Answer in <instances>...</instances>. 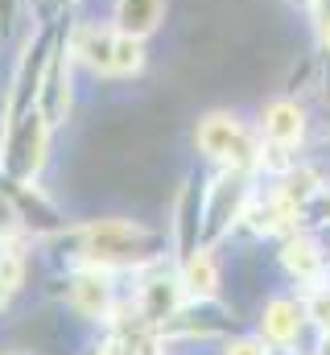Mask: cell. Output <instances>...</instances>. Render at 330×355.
<instances>
[{
    "label": "cell",
    "mask_w": 330,
    "mask_h": 355,
    "mask_svg": "<svg viewBox=\"0 0 330 355\" xmlns=\"http://www.w3.org/2000/svg\"><path fill=\"white\" fill-rule=\"evenodd\" d=\"M62 252L67 268H103V272H141V268L165 261L169 252V236L141 223V219H124V215H107V219H87L75 227H62L54 236H46Z\"/></svg>",
    "instance_id": "obj_1"
},
{
    "label": "cell",
    "mask_w": 330,
    "mask_h": 355,
    "mask_svg": "<svg viewBox=\"0 0 330 355\" xmlns=\"http://www.w3.org/2000/svg\"><path fill=\"white\" fill-rule=\"evenodd\" d=\"M194 149L202 153V162H211L215 170H252L256 174V124H248L240 112L232 107H211L198 116L194 124Z\"/></svg>",
    "instance_id": "obj_2"
},
{
    "label": "cell",
    "mask_w": 330,
    "mask_h": 355,
    "mask_svg": "<svg viewBox=\"0 0 330 355\" xmlns=\"http://www.w3.org/2000/svg\"><path fill=\"white\" fill-rule=\"evenodd\" d=\"M50 137L54 128L46 124L42 107L4 116L0 120V174L17 182H37L50 162Z\"/></svg>",
    "instance_id": "obj_3"
},
{
    "label": "cell",
    "mask_w": 330,
    "mask_h": 355,
    "mask_svg": "<svg viewBox=\"0 0 330 355\" xmlns=\"http://www.w3.org/2000/svg\"><path fill=\"white\" fill-rule=\"evenodd\" d=\"M252 190H256L252 170H215V174H207V198H202V244L207 248H219L244 223Z\"/></svg>",
    "instance_id": "obj_4"
},
{
    "label": "cell",
    "mask_w": 330,
    "mask_h": 355,
    "mask_svg": "<svg viewBox=\"0 0 330 355\" xmlns=\"http://www.w3.org/2000/svg\"><path fill=\"white\" fill-rule=\"evenodd\" d=\"M71 17L75 12H67L62 17V25H58V37H54V50H50V58H46V75H42V91H37V107H42V116H46V124L50 128H62L67 120H71V112H75V58H71Z\"/></svg>",
    "instance_id": "obj_5"
},
{
    "label": "cell",
    "mask_w": 330,
    "mask_h": 355,
    "mask_svg": "<svg viewBox=\"0 0 330 355\" xmlns=\"http://www.w3.org/2000/svg\"><path fill=\"white\" fill-rule=\"evenodd\" d=\"M202 198H207V174L190 170L173 194V207H169V232L165 236H169L173 261H182L186 252H194L202 244Z\"/></svg>",
    "instance_id": "obj_6"
},
{
    "label": "cell",
    "mask_w": 330,
    "mask_h": 355,
    "mask_svg": "<svg viewBox=\"0 0 330 355\" xmlns=\"http://www.w3.org/2000/svg\"><path fill=\"white\" fill-rule=\"evenodd\" d=\"M256 137H260V145H277V149L302 153L306 141H310V112H306V103L293 91L272 95L256 112Z\"/></svg>",
    "instance_id": "obj_7"
},
{
    "label": "cell",
    "mask_w": 330,
    "mask_h": 355,
    "mask_svg": "<svg viewBox=\"0 0 330 355\" xmlns=\"http://www.w3.org/2000/svg\"><path fill=\"white\" fill-rule=\"evenodd\" d=\"M277 261H281V268H285V277L297 281L302 289H318V285H327V277H330L327 240H322L318 232H306V227L281 236Z\"/></svg>",
    "instance_id": "obj_8"
},
{
    "label": "cell",
    "mask_w": 330,
    "mask_h": 355,
    "mask_svg": "<svg viewBox=\"0 0 330 355\" xmlns=\"http://www.w3.org/2000/svg\"><path fill=\"white\" fill-rule=\"evenodd\" d=\"M71 58L82 75L91 79H112V50H116V29L107 21H82L71 17Z\"/></svg>",
    "instance_id": "obj_9"
},
{
    "label": "cell",
    "mask_w": 330,
    "mask_h": 355,
    "mask_svg": "<svg viewBox=\"0 0 330 355\" xmlns=\"http://www.w3.org/2000/svg\"><path fill=\"white\" fill-rule=\"evenodd\" d=\"M306 302L302 297H289V293H272L264 306H260V339L272 347V352H293L302 331H306Z\"/></svg>",
    "instance_id": "obj_10"
},
{
    "label": "cell",
    "mask_w": 330,
    "mask_h": 355,
    "mask_svg": "<svg viewBox=\"0 0 330 355\" xmlns=\"http://www.w3.org/2000/svg\"><path fill=\"white\" fill-rule=\"evenodd\" d=\"M165 8H169V0H112L107 25L116 33H128V37L149 42L165 25Z\"/></svg>",
    "instance_id": "obj_11"
},
{
    "label": "cell",
    "mask_w": 330,
    "mask_h": 355,
    "mask_svg": "<svg viewBox=\"0 0 330 355\" xmlns=\"http://www.w3.org/2000/svg\"><path fill=\"white\" fill-rule=\"evenodd\" d=\"M177 268V281L186 289V297H219V285H223V268H219V257L215 248L198 244L194 252H186L182 261H173Z\"/></svg>",
    "instance_id": "obj_12"
},
{
    "label": "cell",
    "mask_w": 330,
    "mask_h": 355,
    "mask_svg": "<svg viewBox=\"0 0 330 355\" xmlns=\"http://www.w3.org/2000/svg\"><path fill=\"white\" fill-rule=\"evenodd\" d=\"M149 67V50L141 37L116 33V50H112V79H141Z\"/></svg>",
    "instance_id": "obj_13"
},
{
    "label": "cell",
    "mask_w": 330,
    "mask_h": 355,
    "mask_svg": "<svg viewBox=\"0 0 330 355\" xmlns=\"http://www.w3.org/2000/svg\"><path fill=\"white\" fill-rule=\"evenodd\" d=\"M223 355H272V347L260 339V335H240V339H227Z\"/></svg>",
    "instance_id": "obj_14"
},
{
    "label": "cell",
    "mask_w": 330,
    "mask_h": 355,
    "mask_svg": "<svg viewBox=\"0 0 330 355\" xmlns=\"http://www.w3.org/2000/svg\"><path fill=\"white\" fill-rule=\"evenodd\" d=\"M21 236V219H17V211H12V198L0 190V244H8V240H17Z\"/></svg>",
    "instance_id": "obj_15"
},
{
    "label": "cell",
    "mask_w": 330,
    "mask_h": 355,
    "mask_svg": "<svg viewBox=\"0 0 330 355\" xmlns=\"http://www.w3.org/2000/svg\"><path fill=\"white\" fill-rule=\"evenodd\" d=\"M25 4H29V0H0V33H4V37H12V33H17Z\"/></svg>",
    "instance_id": "obj_16"
},
{
    "label": "cell",
    "mask_w": 330,
    "mask_h": 355,
    "mask_svg": "<svg viewBox=\"0 0 330 355\" xmlns=\"http://www.w3.org/2000/svg\"><path fill=\"white\" fill-rule=\"evenodd\" d=\"M314 37H318V54H327L330 58V21L322 25V29H314Z\"/></svg>",
    "instance_id": "obj_17"
},
{
    "label": "cell",
    "mask_w": 330,
    "mask_h": 355,
    "mask_svg": "<svg viewBox=\"0 0 330 355\" xmlns=\"http://www.w3.org/2000/svg\"><path fill=\"white\" fill-rule=\"evenodd\" d=\"M285 4H289V8H302V12L310 8V0H285Z\"/></svg>",
    "instance_id": "obj_18"
},
{
    "label": "cell",
    "mask_w": 330,
    "mask_h": 355,
    "mask_svg": "<svg viewBox=\"0 0 330 355\" xmlns=\"http://www.w3.org/2000/svg\"><path fill=\"white\" fill-rule=\"evenodd\" d=\"M0 120H4V91H0Z\"/></svg>",
    "instance_id": "obj_19"
},
{
    "label": "cell",
    "mask_w": 330,
    "mask_h": 355,
    "mask_svg": "<svg viewBox=\"0 0 330 355\" xmlns=\"http://www.w3.org/2000/svg\"><path fill=\"white\" fill-rule=\"evenodd\" d=\"M21 355H42V352H21Z\"/></svg>",
    "instance_id": "obj_20"
},
{
    "label": "cell",
    "mask_w": 330,
    "mask_h": 355,
    "mask_svg": "<svg viewBox=\"0 0 330 355\" xmlns=\"http://www.w3.org/2000/svg\"><path fill=\"white\" fill-rule=\"evenodd\" d=\"M0 46H4V33H0Z\"/></svg>",
    "instance_id": "obj_21"
}]
</instances>
